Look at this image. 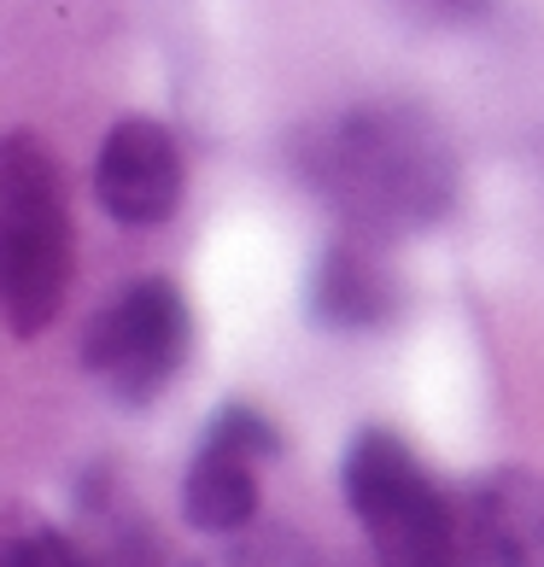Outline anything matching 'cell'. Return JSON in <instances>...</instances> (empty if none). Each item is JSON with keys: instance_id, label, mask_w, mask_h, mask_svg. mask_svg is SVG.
Masks as SVG:
<instances>
[{"instance_id": "30bf717a", "label": "cell", "mask_w": 544, "mask_h": 567, "mask_svg": "<svg viewBox=\"0 0 544 567\" xmlns=\"http://www.w3.org/2000/svg\"><path fill=\"white\" fill-rule=\"evenodd\" d=\"M0 567H94V556L82 544H71L59 527H18L7 538Z\"/></svg>"}, {"instance_id": "52a82bcc", "label": "cell", "mask_w": 544, "mask_h": 567, "mask_svg": "<svg viewBox=\"0 0 544 567\" xmlns=\"http://www.w3.org/2000/svg\"><path fill=\"white\" fill-rule=\"evenodd\" d=\"M456 503L469 567H544V474L492 468Z\"/></svg>"}, {"instance_id": "277c9868", "label": "cell", "mask_w": 544, "mask_h": 567, "mask_svg": "<svg viewBox=\"0 0 544 567\" xmlns=\"http://www.w3.org/2000/svg\"><path fill=\"white\" fill-rule=\"evenodd\" d=\"M187 346H194V310H187L182 287L164 276H146L135 287H123L82 328V369L123 410H146L176 381V369L187 363Z\"/></svg>"}, {"instance_id": "7c38bea8", "label": "cell", "mask_w": 544, "mask_h": 567, "mask_svg": "<svg viewBox=\"0 0 544 567\" xmlns=\"http://www.w3.org/2000/svg\"><path fill=\"white\" fill-rule=\"evenodd\" d=\"M399 7L415 18V24L456 30V24H480V18L492 12V0H399Z\"/></svg>"}, {"instance_id": "9c48e42d", "label": "cell", "mask_w": 544, "mask_h": 567, "mask_svg": "<svg viewBox=\"0 0 544 567\" xmlns=\"http://www.w3.org/2000/svg\"><path fill=\"white\" fill-rule=\"evenodd\" d=\"M205 439L223 445V451H235V456H246V462H281L287 456V433L253 404H223L212 415V427H205Z\"/></svg>"}, {"instance_id": "8992f818", "label": "cell", "mask_w": 544, "mask_h": 567, "mask_svg": "<svg viewBox=\"0 0 544 567\" xmlns=\"http://www.w3.org/2000/svg\"><path fill=\"white\" fill-rule=\"evenodd\" d=\"M404 305H410V292H404V276L392 269L381 235L346 228L317 258V269H310V322L317 328L374 333V328L399 322Z\"/></svg>"}, {"instance_id": "4fadbf2b", "label": "cell", "mask_w": 544, "mask_h": 567, "mask_svg": "<svg viewBox=\"0 0 544 567\" xmlns=\"http://www.w3.org/2000/svg\"><path fill=\"white\" fill-rule=\"evenodd\" d=\"M94 567H106V561H100V556H94Z\"/></svg>"}, {"instance_id": "ba28073f", "label": "cell", "mask_w": 544, "mask_h": 567, "mask_svg": "<svg viewBox=\"0 0 544 567\" xmlns=\"http://www.w3.org/2000/svg\"><path fill=\"white\" fill-rule=\"evenodd\" d=\"M182 520L205 538H240L258 520V474L253 462L199 439L182 474Z\"/></svg>"}, {"instance_id": "6da1fadb", "label": "cell", "mask_w": 544, "mask_h": 567, "mask_svg": "<svg viewBox=\"0 0 544 567\" xmlns=\"http://www.w3.org/2000/svg\"><path fill=\"white\" fill-rule=\"evenodd\" d=\"M299 176L363 235L399 240L456 205V153L415 106H358L299 141Z\"/></svg>"}, {"instance_id": "5b68a950", "label": "cell", "mask_w": 544, "mask_h": 567, "mask_svg": "<svg viewBox=\"0 0 544 567\" xmlns=\"http://www.w3.org/2000/svg\"><path fill=\"white\" fill-rule=\"evenodd\" d=\"M182 146L176 135L153 117H123L106 130L94 153V199L100 212L123 228H158L182 205Z\"/></svg>"}, {"instance_id": "8fae6325", "label": "cell", "mask_w": 544, "mask_h": 567, "mask_svg": "<svg viewBox=\"0 0 544 567\" xmlns=\"http://www.w3.org/2000/svg\"><path fill=\"white\" fill-rule=\"evenodd\" d=\"M194 567V561H187ZM223 567H328L299 533H287V527H269V533H253V538H240L235 550H228Z\"/></svg>"}, {"instance_id": "7a4b0ae2", "label": "cell", "mask_w": 544, "mask_h": 567, "mask_svg": "<svg viewBox=\"0 0 544 567\" xmlns=\"http://www.w3.org/2000/svg\"><path fill=\"white\" fill-rule=\"evenodd\" d=\"M76 276V235L59 158L30 130L0 146V310L12 340H35L59 322Z\"/></svg>"}, {"instance_id": "3957f363", "label": "cell", "mask_w": 544, "mask_h": 567, "mask_svg": "<svg viewBox=\"0 0 544 567\" xmlns=\"http://www.w3.org/2000/svg\"><path fill=\"white\" fill-rule=\"evenodd\" d=\"M340 486L374 567H469L463 503L433 486L392 427H363L351 439Z\"/></svg>"}]
</instances>
